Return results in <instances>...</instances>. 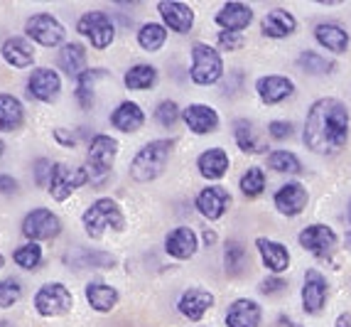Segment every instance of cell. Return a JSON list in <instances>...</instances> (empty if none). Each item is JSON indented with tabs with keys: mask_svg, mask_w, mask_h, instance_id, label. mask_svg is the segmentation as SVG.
I'll list each match as a JSON object with an SVG mask.
<instances>
[{
	"mask_svg": "<svg viewBox=\"0 0 351 327\" xmlns=\"http://www.w3.org/2000/svg\"><path fill=\"white\" fill-rule=\"evenodd\" d=\"M349 140V109L344 101L317 99L304 118L302 143L315 155H337Z\"/></svg>",
	"mask_w": 351,
	"mask_h": 327,
	"instance_id": "obj_1",
	"label": "cell"
},
{
	"mask_svg": "<svg viewBox=\"0 0 351 327\" xmlns=\"http://www.w3.org/2000/svg\"><path fill=\"white\" fill-rule=\"evenodd\" d=\"M175 138H160L143 146L133 158V163H130V177L135 182L158 180L165 172V168H167V160H170L172 150H175Z\"/></svg>",
	"mask_w": 351,
	"mask_h": 327,
	"instance_id": "obj_2",
	"label": "cell"
},
{
	"mask_svg": "<svg viewBox=\"0 0 351 327\" xmlns=\"http://www.w3.org/2000/svg\"><path fill=\"white\" fill-rule=\"evenodd\" d=\"M84 229L91 239H101L106 229H113V232H123L125 229V216L118 207V202H113L111 197H101L96 199L94 205H88V210L82 216Z\"/></svg>",
	"mask_w": 351,
	"mask_h": 327,
	"instance_id": "obj_3",
	"label": "cell"
},
{
	"mask_svg": "<svg viewBox=\"0 0 351 327\" xmlns=\"http://www.w3.org/2000/svg\"><path fill=\"white\" fill-rule=\"evenodd\" d=\"M118 155V140L111 135H94L91 146H88L86 160H88V182L104 185L108 180Z\"/></svg>",
	"mask_w": 351,
	"mask_h": 327,
	"instance_id": "obj_4",
	"label": "cell"
},
{
	"mask_svg": "<svg viewBox=\"0 0 351 327\" xmlns=\"http://www.w3.org/2000/svg\"><path fill=\"white\" fill-rule=\"evenodd\" d=\"M194 84L211 87L223 76V59L221 54L206 42H194L192 45V69H189Z\"/></svg>",
	"mask_w": 351,
	"mask_h": 327,
	"instance_id": "obj_5",
	"label": "cell"
},
{
	"mask_svg": "<svg viewBox=\"0 0 351 327\" xmlns=\"http://www.w3.org/2000/svg\"><path fill=\"white\" fill-rule=\"evenodd\" d=\"M35 308L42 317H59L66 315L74 308V295L69 293V288L62 283H47L42 286L35 295Z\"/></svg>",
	"mask_w": 351,
	"mask_h": 327,
	"instance_id": "obj_6",
	"label": "cell"
},
{
	"mask_svg": "<svg viewBox=\"0 0 351 327\" xmlns=\"http://www.w3.org/2000/svg\"><path fill=\"white\" fill-rule=\"evenodd\" d=\"M88 182V170L86 168H71L66 163H54L52 177H49V194L57 202H64L66 197H71V192H76L82 185Z\"/></svg>",
	"mask_w": 351,
	"mask_h": 327,
	"instance_id": "obj_7",
	"label": "cell"
},
{
	"mask_svg": "<svg viewBox=\"0 0 351 327\" xmlns=\"http://www.w3.org/2000/svg\"><path fill=\"white\" fill-rule=\"evenodd\" d=\"M76 30H79L82 35H86L96 49H106V47H111L113 37H116L113 20L108 18V12H104V10L84 12L82 18H79V23H76Z\"/></svg>",
	"mask_w": 351,
	"mask_h": 327,
	"instance_id": "obj_8",
	"label": "cell"
},
{
	"mask_svg": "<svg viewBox=\"0 0 351 327\" xmlns=\"http://www.w3.org/2000/svg\"><path fill=\"white\" fill-rule=\"evenodd\" d=\"M298 241L304 251H310L315 258H332V253L337 251V244H339V236L327 224H310L300 232Z\"/></svg>",
	"mask_w": 351,
	"mask_h": 327,
	"instance_id": "obj_9",
	"label": "cell"
},
{
	"mask_svg": "<svg viewBox=\"0 0 351 327\" xmlns=\"http://www.w3.org/2000/svg\"><path fill=\"white\" fill-rule=\"evenodd\" d=\"M25 32H27L29 40H35L37 45L45 47H57L59 42L64 40V25L59 23L54 15L49 12H37L25 23Z\"/></svg>",
	"mask_w": 351,
	"mask_h": 327,
	"instance_id": "obj_10",
	"label": "cell"
},
{
	"mask_svg": "<svg viewBox=\"0 0 351 327\" xmlns=\"http://www.w3.org/2000/svg\"><path fill=\"white\" fill-rule=\"evenodd\" d=\"M59 232H62L59 216L52 214L49 210H45V207L32 210L23 222V236H27L35 244L45 239H54V236H59Z\"/></svg>",
	"mask_w": 351,
	"mask_h": 327,
	"instance_id": "obj_11",
	"label": "cell"
},
{
	"mask_svg": "<svg viewBox=\"0 0 351 327\" xmlns=\"http://www.w3.org/2000/svg\"><path fill=\"white\" fill-rule=\"evenodd\" d=\"M329 298V283L317 269L304 271V283H302V308L310 315H319L322 308L327 305Z\"/></svg>",
	"mask_w": 351,
	"mask_h": 327,
	"instance_id": "obj_12",
	"label": "cell"
},
{
	"mask_svg": "<svg viewBox=\"0 0 351 327\" xmlns=\"http://www.w3.org/2000/svg\"><path fill=\"white\" fill-rule=\"evenodd\" d=\"M194 205H197V210H199V214L204 216V219L217 222V219H221V216L226 214L228 207H231V194H228L226 187L209 185L197 194V202H194Z\"/></svg>",
	"mask_w": 351,
	"mask_h": 327,
	"instance_id": "obj_13",
	"label": "cell"
},
{
	"mask_svg": "<svg viewBox=\"0 0 351 327\" xmlns=\"http://www.w3.org/2000/svg\"><path fill=\"white\" fill-rule=\"evenodd\" d=\"M59 89H62V79H59L57 71L47 69V67L35 69L27 79V93L32 96V99L45 101V104H49V101L57 99Z\"/></svg>",
	"mask_w": 351,
	"mask_h": 327,
	"instance_id": "obj_14",
	"label": "cell"
},
{
	"mask_svg": "<svg viewBox=\"0 0 351 327\" xmlns=\"http://www.w3.org/2000/svg\"><path fill=\"white\" fill-rule=\"evenodd\" d=\"M256 93H258V99L268 106L282 104V101L290 99L295 93V84H293V79H287V76L268 74V76H261L256 82Z\"/></svg>",
	"mask_w": 351,
	"mask_h": 327,
	"instance_id": "obj_15",
	"label": "cell"
},
{
	"mask_svg": "<svg viewBox=\"0 0 351 327\" xmlns=\"http://www.w3.org/2000/svg\"><path fill=\"white\" fill-rule=\"evenodd\" d=\"M307 202H310V194H307L304 185H300V182H287V185H282L280 190H278L276 197H273L276 210L285 216L302 214Z\"/></svg>",
	"mask_w": 351,
	"mask_h": 327,
	"instance_id": "obj_16",
	"label": "cell"
},
{
	"mask_svg": "<svg viewBox=\"0 0 351 327\" xmlns=\"http://www.w3.org/2000/svg\"><path fill=\"white\" fill-rule=\"evenodd\" d=\"M256 249H258V253H261V261H263V266L273 275H280V273H285V271L290 269V251H287V246H282L280 241L258 236Z\"/></svg>",
	"mask_w": 351,
	"mask_h": 327,
	"instance_id": "obj_17",
	"label": "cell"
},
{
	"mask_svg": "<svg viewBox=\"0 0 351 327\" xmlns=\"http://www.w3.org/2000/svg\"><path fill=\"white\" fill-rule=\"evenodd\" d=\"M158 10L165 20V27L175 30L180 35H187L189 30L194 27V10L184 3H177V0H160Z\"/></svg>",
	"mask_w": 351,
	"mask_h": 327,
	"instance_id": "obj_18",
	"label": "cell"
},
{
	"mask_svg": "<svg viewBox=\"0 0 351 327\" xmlns=\"http://www.w3.org/2000/svg\"><path fill=\"white\" fill-rule=\"evenodd\" d=\"M197 246H199V239H197L194 229L189 227H177L165 236V251L170 253L172 258H177V261L192 258L197 253Z\"/></svg>",
	"mask_w": 351,
	"mask_h": 327,
	"instance_id": "obj_19",
	"label": "cell"
},
{
	"mask_svg": "<svg viewBox=\"0 0 351 327\" xmlns=\"http://www.w3.org/2000/svg\"><path fill=\"white\" fill-rule=\"evenodd\" d=\"M298 30V20L290 10H282V8H273L263 15L261 20V32L265 37H273V40H282V37L295 35Z\"/></svg>",
	"mask_w": 351,
	"mask_h": 327,
	"instance_id": "obj_20",
	"label": "cell"
},
{
	"mask_svg": "<svg viewBox=\"0 0 351 327\" xmlns=\"http://www.w3.org/2000/svg\"><path fill=\"white\" fill-rule=\"evenodd\" d=\"M211 305H214V295H211L209 291H204V288H187V291L182 293L177 310H180L187 320L197 322L209 313Z\"/></svg>",
	"mask_w": 351,
	"mask_h": 327,
	"instance_id": "obj_21",
	"label": "cell"
},
{
	"mask_svg": "<svg viewBox=\"0 0 351 327\" xmlns=\"http://www.w3.org/2000/svg\"><path fill=\"white\" fill-rule=\"evenodd\" d=\"M182 118L189 126V131L197 135H206L214 133L219 128V113L206 104H189L184 111H182Z\"/></svg>",
	"mask_w": 351,
	"mask_h": 327,
	"instance_id": "obj_22",
	"label": "cell"
},
{
	"mask_svg": "<svg viewBox=\"0 0 351 327\" xmlns=\"http://www.w3.org/2000/svg\"><path fill=\"white\" fill-rule=\"evenodd\" d=\"M253 23V10L251 5H243V3H226L221 10L217 12V25L223 32H241Z\"/></svg>",
	"mask_w": 351,
	"mask_h": 327,
	"instance_id": "obj_23",
	"label": "cell"
},
{
	"mask_svg": "<svg viewBox=\"0 0 351 327\" xmlns=\"http://www.w3.org/2000/svg\"><path fill=\"white\" fill-rule=\"evenodd\" d=\"M261 305L251 298H239L228 305L226 313V325L228 327H258L261 325Z\"/></svg>",
	"mask_w": 351,
	"mask_h": 327,
	"instance_id": "obj_24",
	"label": "cell"
},
{
	"mask_svg": "<svg viewBox=\"0 0 351 327\" xmlns=\"http://www.w3.org/2000/svg\"><path fill=\"white\" fill-rule=\"evenodd\" d=\"M315 40L329 49L332 54H344L349 49V35H346V30L337 23H319L315 27Z\"/></svg>",
	"mask_w": 351,
	"mask_h": 327,
	"instance_id": "obj_25",
	"label": "cell"
},
{
	"mask_svg": "<svg viewBox=\"0 0 351 327\" xmlns=\"http://www.w3.org/2000/svg\"><path fill=\"white\" fill-rule=\"evenodd\" d=\"M228 165H231V160H228V153L223 148H209L197 160V168L206 180H221L228 172Z\"/></svg>",
	"mask_w": 351,
	"mask_h": 327,
	"instance_id": "obj_26",
	"label": "cell"
},
{
	"mask_svg": "<svg viewBox=\"0 0 351 327\" xmlns=\"http://www.w3.org/2000/svg\"><path fill=\"white\" fill-rule=\"evenodd\" d=\"M3 59L15 69H25L35 62V49L25 37H8L3 42Z\"/></svg>",
	"mask_w": 351,
	"mask_h": 327,
	"instance_id": "obj_27",
	"label": "cell"
},
{
	"mask_svg": "<svg viewBox=\"0 0 351 327\" xmlns=\"http://www.w3.org/2000/svg\"><path fill=\"white\" fill-rule=\"evenodd\" d=\"M111 123L118 131H123V133H135V131L143 128L145 113H143L141 106L133 104V101H123V104L111 113Z\"/></svg>",
	"mask_w": 351,
	"mask_h": 327,
	"instance_id": "obj_28",
	"label": "cell"
},
{
	"mask_svg": "<svg viewBox=\"0 0 351 327\" xmlns=\"http://www.w3.org/2000/svg\"><path fill=\"white\" fill-rule=\"evenodd\" d=\"M25 121V109L15 96L10 93H0V131L12 133L18 131Z\"/></svg>",
	"mask_w": 351,
	"mask_h": 327,
	"instance_id": "obj_29",
	"label": "cell"
},
{
	"mask_svg": "<svg viewBox=\"0 0 351 327\" xmlns=\"http://www.w3.org/2000/svg\"><path fill=\"white\" fill-rule=\"evenodd\" d=\"M59 67L69 76L79 79V76L84 74V67H86V49H84V45L69 42V45L62 47V52H59Z\"/></svg>",
	"mask_w": 351,
	"mask_h": 327,
	"instance_id": "obj_30",
	"label": "cell"
},
{
	"mask_svg": "<svg viewBox=\"0 0 351 327\" xmlns=\"http://www.w3.org/2000/svg\"><path fill=\"white\" fill-rule=\"evenodd\" d=\"M86 300L96 313H111L118 303V291L113 286H106V283H88Z\"/></svg>",
	"mask_w": 351,
	"mask_h": 327,
	"instance_id": "obj_31",
	"label": "cell"
},
{
	"mask_svg": "<svg viewBox=\"0 0 351 327\" xmlns=\"http://www.w3.org/2000/svg\"><path fill=\"white\" fill-rule=\"evenodd\" d=\"M66 263H71L76 271L82 269H113L116 266V256L106 251H86V249H79V253L74 256H66Z\"/></svg>",
	"mask_w": 351,
	"mask_h": 327,
	"instance_id": "obj_32",
	"label": "cell"
},
{
	"mask_svg": "<svg viewBox=\"0 0 351 327\" xmlns=\"http://www.w3.org/2000/svg\"><path fill=\"white\" fill-rule=\"evenodd\" d=\"M234 138H236V146L241 148L243 153H263V143L258 140V133H256V126H253L248 118H239L234 121Z\"/></svg>",
	"mask_w": 351,
	"mask_h": 327,
	"instance_id": "obj_33",
	"label": "cell"
},
{
	"mask_svg": "<svg viewBox=\"0 0 351 327\" xmlns=\"http://www.w3.org/2000/svg\"><path fill=\"white\" fill-rule=\"evenodd\" d=\"M248 263H251V258H248L246 246L241 244V241H228L226 251H223V266H226V273L231 275V278H239V275L248 269Z\"/></svg>",
	"mask_w": 351,
	"mask_h": 327,
	"instance_id": "obj_34",
	"label": "cell"
},
{
	"mask_svg": "<svg viewBox=\"0 0 351 327\" xmlns=\"http://www.w3.org/2000/svg\"><path fill=\"white\" fill-rule=\"evenodd\" d=\"M123 82L130 91H145V89H150L152 84L158 82V69L150 65H135L125 71Z\"/></svg>",
	"mask_w": 351,
	"mask_h": 327,
	"instance_id": "obj_35",
	"label": "cell"
},
{
	"mask_svg": "<svg viewBox=\"0 0 351 327\" xmlns=\"http://www.w3.org/2000/svg\"><path fill=\"white\" fill-rule=\"evenodd\" d=\"M106 69H86L79 79H76V101L82 109H91L94 106V84L96 79H104Z\"/></svg>",
	"mask_w": 351,
	"mask_h": 327,
	"instance_id": "obj_36",
	"label": "cell"
},
{
	"mask_svg": "<svg viewBox=\"0 0 351 327\" xmlns=\"http://www.w3.org/2000/svg\"><path fill=\"white\" fill-rule=\"evenodd\" d=\"M167 42V27L158 23H147L138 32V45L145 49V52H158L162 49V45Z\"/></svg>",
	"mask_w": 351,
	"mask_h": 327,
	"instance_id": "obj_37",
	"label": "cell"
},
{
	"mask_svg": "<svg viewBox=\"0 0 351 327\" xmlns=\"http://www.w3.org/2000/svg\"><path fill=\"white\" fill-rule=\"evenodd\" d=\"M268 168L280 172V175H300L302 172V163L295 153L290 150H273L268 155Z\"/></svg>",
	"mask_w": 351,
	"mask_h": 327,
	"instance_id": "obj_38",
	"label": "cell"
},
{
	"mask_svg": "<svg viewBox=\"0 0 351 327\" xmlns=\"http://www.w3.org/2000/svg\"><path fill=\"white\" fill-rule=\"evenodd\" d=\"M298 67L302 71H307V74H332L337 69V65H334L332 59L322 57L319 52H310V49L298 57Z\"/></svg>",
	"mask_w": 351,
	"mask_h": 327,
	"instance_id": "obj_39",
	"label": "cell"
},
{
	"mask_svg": "<svg viewBox=\"0 0 351 327\" xmlns=\"http://www.w3.org/2000/svg\"><path fill=\"white\" fill-rule=\"evenodd\" d=\"M239 187H241V192L246 194L248 199L261 197L263 190H265V172L261 168H248L246 172L241 175Z\"/></svg>",
	"mask_w": 351,
	"mask_h": 327,
	"instance_id": "obj_40",
	"label": "cell"
},
{
	"mask_svg": "<svg viewBox=\"0 0 351 327\" xmlns=\"http://www.w3.org/2000/svg\"><path fill=\"white\" fill-rule=\"evenodd\" d=\"M12 261L18 263L20 269H25V271H35L42 263V246L35 244V241L20 246L18 251L12 253Z\"/></svg>",
	"mask_w": 351,
	"mask_h": 327,
	"instance_id": "obj_41",
	"label": "cell"
},
{
	"mask_svg": "<svg viewBox=\"0 0 351 327\" xmlns=\"http://www.w3.org/2000/svg\"><path fill=\"white\" fill-rule=\"evenodd\" d=\"M23 295V288L15 278H5L0 280V308H10L15 305Z\"/></svg>",
	"mask_w": 351,
	"mask_h": 327,
	"instance_id": "obj_42",
	"label": "cell"
},
{
	"mask_svg": "<svg viewBox=\"0 0 351 327\" xmlns=\"http://www.w3.org/2000/svg\"><path fill=\"white\" fill-rule=\"evenodd\" d=\"M180 116H182V111L175 101H162V104L158 106V111H155V118H158V123L165 126V128H172V126L180 121Z\"/></svg>",
	"mask_w": 351,
	"mask_h": 327,
	"instance_id": "obj_43",
	"label": "cell"
},
{
	"mask_svg": "<svg viewBox=\"0 0 351 327\" xmlns=\"http://www.w3.org/2000/svg\"><path fill=\"white\" fill-rule=\"evenodd\" d=\"M217 42L223 52H239L241 47L246 45V37L241 35V32H219Z\"/></svg>",
	"mask_w": 351,
	"mask_h": 327,
	"instance_id": "obj_44",
	"label": "cell"
},
{
	"mask_svg": "<svg viewBox=\"0 0 351 327\" xmlns=\"http://www.w3.org/2000/svg\"><path fill=\"white\" fill-rule=\"evenodd\" d=\"M268 135L273 140H285L293 135V123L290 121H270L268 123Z\"/></svg>",
	"mask_w": 351,
	"mask_h": 327,
	"instance_id": "obj_45",
	"label": "cell"
},
{
	"mask_svg": "<svg viewBox=\"0 0 351 327\" xmlns=\"http://www.w3.org/2000/svg\"><path fill=\"white\" fill-rule=\"evenodd\" d=\"M285 288H287V283L280 278V275L265 278L263 283H261V293H263V295H278V293H282Z\"/></svg>",
	"mask_w": 351,
	"mask_h": 327,
	"instance_id": "obj_46",
	"label": "cell"
},
{
	"mask_svg": "<svg viewBox=\"0 0 351 327\" xmlns=\"http://www.w3.org/2000/svg\"><path fill=\"white\" fill-rule=\"evenodd\" d=\"M52 168L54 165L49 163V160H37V165H35V182L37 185L40 187L49 185L47 177H52Z\"/></svg>",
	"mask_w": 351,
	"mask_h": 327,
	"instance_id": "obj_47",
	"label": "cell"
},
{
	"mask_svg": "<svg viewBox=\"0 0 351 327\" xmlns=\"http://www.w3.org/2000/svg\"><path fill=\"white\" fill-rule=\"evenodd\" d=\"M15 190H18V182L12 180L10 175H0V192L10 194V192H15Z\"/></svg>",
	"mask_w": 351,
	"mask_h": 327,
	"instance_id": "obj_48",
	"label": "cell"
},
{
	"mask_svg": "<svg viewBox=\"0 0 351 327\" xmlns=\"http://www.w3.org/2000/svg\"><path fill=\"white\" fill-rule=\"evenodd\" d=\"M54 138H57L59 143H62V146H74V143H76L74 135H69L64 128H57V131H54Z\"/></svg>",
	"mask_w": 351,
	"mask_h": 327,
	"instance_id": "obj_49",
	"label": "cell"
},
{
	"mask_svg": "<svg viewBox=\"0 0 351 327\" xmlns=\"http://www.w3.org/2000/svg\"><path fill=\"white\" fill-rule=\"evenodd\" d=\"M334 327H351V313H341V315L334 320Z\"/></svg>",
	"mask_w": 351,
	"mask_h": 327,
	"instance_id": "obj_50",
	"label": "cell"
},
{
	"mask_svg": "<svg viewBox=\"0 0 351 327\" xmlns=\"http://www.w3.org/2000/svg\"><path fill=\"white\" fill-rule=\"evenodd\" d=\"M214 241H217V234L206 229V232H204V244H214Z\"/></svg>",
	"mask_w": 351,
	"mask_h": 327,
	"instance_id": "obj_51",
	"label": "cell"
},
{
	"mask_svg": "<svg viewBox=\"0 0 351 327\" xmlns=\"http://www.w3.org/2000/svg\"><path fill=\"white\" fill-rule=\"evenodd\" d=\"M280 322H282V325H287V327H300L298 322H295V320H290V317H280Z\"/></svg>",
	"mask_w": 351,
	"mask_h": 327,
	"instance_id": "obj_52",
	"label": "cell"
},
{
	"mask_svg": "<svg viewBox=\"0 0 351 327\" xmlns=\"http://www.w3.org/2000/svg\"><path fill=\"white\" fill-rule=\"evenodd\" d=\"M3 153H5V143H3V140H0V155H3Z\"/></svg>",
	"mask_w": 351,
	"mask_h": 327,
	"instance_id": "obj_53",
	"label": "cell"
},
{
	"mask_svg": "<svg viewBox=\"0 0 351 327\" xmlns=\"http://www.w3.org/2000/svg\"><path fill=\"white\" fill-rule=\"evenodd\" d=\"M3 263H5V258H3V253H0V269H3Z\"/></svg>",
	"mask_w": 351,
	"mask_h": 327,
	"instance_id": "obj_54",
	"label": "cell"
},
{
	"mask_svg": "<svg viewBox=\"0 0 351 327\" xmlns=\"http://www.w3.org/2000/svg\"><path fill=\"white\" fill-rule=\"evenodd\" d=\"M346 244H349V249H351V236H349V239H346Z\"/></svg>",
	"mask_w": 351,
	"mask_h": 327,
	"instance_id": "obj_55",
	"label": "cell"
},
{
	"mask_svg": "<svg viewBox=\"0 0 351 327\" xmlns=\"http://www.w3.org/2000/svg\"><path fill=\"white\" fill-rule=\"evenodd\" d=\"M349 222H351V205H349Z\"/></svg>",
	"mask_w": 351,
	"mask_h": 327,
	"instance_id": "obj_56",
	"label": "cell"
}]
</instances>
